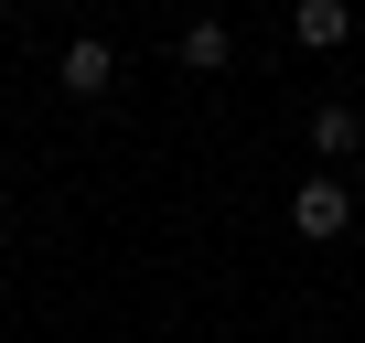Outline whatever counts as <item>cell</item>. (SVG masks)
<instances>
[{"label":"cell","instance_id":"6da1fadb","mask_svg":"<svg viewBox=\"0 0 365 343\" xmlns=\"http://www.w3.org/2000/svg\"><path fill=\"white\" fill-rule=\"evenodd\" d=\"M290 226H301L312 247H333V236L354 226V183H344V172H312V183L290 194Z\"/></svg>","mask_w":365,"mask_h":343},{"label":"cell","instance_id":"7a4b0ae2","mask_svg":"<svg viewBox=\"0 0 365 343\" xmlns=\"http://www.w3.org/2000/svg\"><path fill=\"white\" fill-rule=\"evenodd\" d=\"M54 86H65V97H76V107H97V97H108V86H118V54H108V43H97V33H76V43H65V54H54Z\"/></svg>","mask_w":365,"mask_h":343},{"label":"cell","instance_id":"3957f363","mask_svg":"<svg viewBox=\"0 0 365 343\" xmlns=\"http://www.w3.org/2000/svg\"><path fill=\"white\" fill-rule=\"evenodd\" d=\"M172 65H182V75H226V65H237V33H226L215 11H194L182 43H172Z\"/></svg>","mask_w":365,"mask_h":343},{"label":"cell","instance_id":"277c9868","mask_svg":"<svg viewBox=\"0 0 365 343\" xmlns=\"http://www.w3.org/2000/svg\"><path fill=\"white\" fill-rule=\"evenodd\" d=\"M290 33H301L312 54H344V43H354V0H290Z\"/></svg>","mask_w":365,"mask_h":343},{"label":"cell","instance_id":"5b68a950","mask_svg":"<svg viewBox=\"0 0 365 343\" xmlns=\"http://www.w3.org/2000/svg\"><path fill=\"white\" fill-rule=\"evenodd\" d=\"M312 150H322V161H354V150H365V107H354V97H322V107H312Z\"/></svg>","mask_w":365,"mask_h":343},{"label":"cell","instance_id":"8992f818","mask_svg":"<svg viewBox=\"0 0 365 343\" xmlns=\"http://www.w3.org/2000/svg\"><path fill=\"white\" fill-rule=\"evenodd\" d=\"M0 22H11V0H0Z\"/></svg>","mask_w":365,"mask_h":343}]
</instances>
